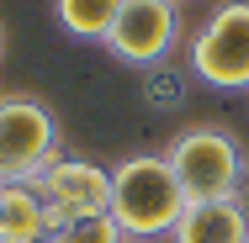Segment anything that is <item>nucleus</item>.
<instances>
[{
	"mask_svg": "<svg viewBox=\"0 0 249 243\" xmlns=\"http://www.w3.org/2000/svg\"><path fill=\"white\" fill-rule=\"evenodd\" d=\"M43 243H127L122 227L111 222V211H96V217H74L64 227H53Z\"/></svg>",
	"mask_w": 249,
	"mask_h": 243,
	"instance_id": "9d476101",
	"label": "nucleus"
},
{
	"mask_svg": "<svg viewBox=\"0 0 249 243\" xmlns=\"http://www.w3.org/2000/svg\"><path fill=\"white\" fill-rule=\"evenodd\" d=\"M48 217L32 185H0V243H43Z\"/></svg>",
	"mask_w": 249,
	"mask_h": 243,
	"instance_id": "6e6552de",
	"label": "nucleus"
},
{
	"mask_svg": "<svg viewBox=\"0 0 249 243\" xmlns=\"http://www.w3.org/2000/svg\"><path fill=\"white\" fill-rule=\"evenodd\" d=\"M32 191L43 195V217H48V233L74 222V217H96L111 206V169H101L90 159H53L48 169L32 180Z\"/></svg>",
	"mask_w": 249,
	"mask_h": 243,
	"instance_id": "39448f33",
	"label": "nucleus"
},
{
	"mask_svg": "<svg viewBox=\"0 0 249 243\" xmlns=\"http://www.w3.org/2000/svg\"><path fill=\"white\" fill-rule=\"evenodd\" d=\"M58 159V122L37 96H0V185H32Z\"/></svg>",
	"mask_w": 249,
	"mask_h": 243,
	"instance_id": "7ed1b4c3",
	"label": "nucleus"
},
{
	"mask_svg": "<svg viewBox=\"0 0 249 243\" xmlns=\"http://www.w3.org/2000/svg\"><path fill=\"white\" fill-rule=\"evenodd\" d=\"M111 222L122 238H170L175 222L186 217L180 180L170 175L164 153H127L111 169Z\"/></svg>",
	"mask_w": 249,
	"mask_h": 243,
	"instance_id": "f257e3e1",
	"label": "nucleus"
},
{
	"mask_svg": "<svg viewBox=\"0 0 249 243\" xmlns=\"http://www.w3.org/2000/svg\"><path fill=\"white\" fill-rule=\"evenodd\" d=\"M244 238H249V206H244V195L186 206V217H180L175 233H170V243H244Z\"/></svg>",
	"mask_w": 249,
	"mask_h": 243,
	"instance_id": "0eeeda50",
	"label": "nucleus"
},
{
	"mask_svg": "<svg viewBox=\"0 0 249 243\" xmlns=\"http://www.w3.org/2000/svg\"><path fill=\"white\" fill-rule=\"evenodd\" d=\"M244 243H249V238H244Z\"/></svg>",
	"mask_w": 249,
	"mask_h": 243,
	"instance_id": "9b49d317",
	"label": "nucleus"
},
{
	"mask_svg": "<svg viewBox=\"0 0 249 243\" xmlns=\"http://www.w3.org/2000/svg\"><path fill=\"white\" fill-rule=\"evenodd\" d=\"M164 159H170V175L180 180L186 206L228 201L244 191V143L223 127H186Z\"/></svg>",
	"mask_w": 249,
	"mask_h": 243,
	"instance_id": "f03ea898",
	"label": "nucleus"
},
{
	"mask_svg": "<svg viewBox=\"0 0 249 243\" xmlns=\"http://www.w3.org/2000/svg\"><path fill=\"white\" fill-rule=\"evenodd\" d=\"M191 69L212 90H249V0L217 5L191 37Z\"/></svg>",
	"mask_w": 249,
	"mask_h": 243,
	"instance_id": "20e7f679",
	"label": "nucleus"
},
{
	"mask_svg": "<svg viewBox=\"0 0 249 243\" xmlns=\"http://www.w3.org/2000/svg\"><path fill=\"white\" fill-rule=\"evenodd\" d=\"M117 5H122V0H53L58 27H64L69 37H85V43H101V37L111 32Z\"/></svg>",
	"mask_w": 249,
	"mask_h": 243,
	"instance_id": "1a4fd4ad",
	"label": "nucleus"
},
{
	"mask_svg": "<svg viewBox=\"0 0 249 243\" xmlns=\"http://www.w3.org/2000/svg\"><path fill=\"white\" fill-rule=\"evenodd\" d=\"M101 43L122 64H159L180 43V5L175 0H122L111 32Z\"/></svg>",
	"mask_w": 249,
	"mask_h": 243,
	"instance_id": "423d86ee",
	"label": "nucleus"
}]
</instances>
